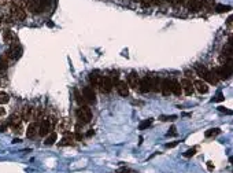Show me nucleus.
<instances>
[{"instance_id": "f257e3e1", "label": "nucleus", "mask_w": 233, "mask_h": 173, "mask_svg": "<svg viewBox=\"0 0 233 173\" xmlns=\"http://www.w3.org/2000/svg\"><path fill=\"white\" fill-rule=\"evenodd\" d=\"M55 122H56V120L52 118V117H48V118H45L41 121L40 127H39V135L40 136H47V135H49V133L52 132V129H54L55 127Z\"/></svg>"}, {"instance_id": "f03ea898", "label": "nucleus", "mask_w": 233, "mask_h": 173, "mask_svg": "<svg viewBox=\"0 0 233 173\" xmlns=\"http://www.w3.org/2000/svg\"><path fill=\"white\" fill-rule=\"evenodd\" d=\"M77 118L81 124H88L91 122L92 120V111H91L89 107L86 106H81L80 109L77 110Z\"/></svg>"}, {"instance_id": "7ed1b4c3", "label": "nucleus", "mask_w": 233, "mask_h": 173, "mask_svg": "<svg viewBox=\"0 0 233 173\" xmlns=\"http://www.w3.org/2000/svg\"><path fill=\"white\" fill-rule=\"evenodd\" d=\"M8 15L11 17L13 21H23V19L26 18V11L21 7H15V6H11V8H10V13Z\"/></svg>"}, {"instance_id": "20e7f679", "label": "nucleus", "mask_w": 233, "mask_h": 173, "mask_svg": "<svg viewBox=\"0 0 233 173\" xmlns=\"http://www.w3.org/2000/svg\"><path fill=\"white\" fill-rule=\"evenodd\" d=\"M22 56V48L17 44H13L11 48H10L7 52H6V58H8V59H19Z\"/></svg>"}, {"instance_id": "39448f33", "label": "nucleus", "mask_w": 233, "mask_h": 173, "mask_svg": "<svg viewBox=\"0 0 233 173\" xmlns=\"http://www.w3.org/2000/svg\"><path fill=\"white\" fill-rule=\"evenodd\" d=\"M82 98H84V100L88 102V103H95V102H96V95H95V92H93V88L84 86V88H82Z\"/></svg>"}, {"instance_id": "423d86ee", "label": "nucleus", "mask_w": 233, "mask_h": 173, "mask_svg": "<svg viewBox=\"0 0 233 173\" xmlns=\"http://www.w3.org/2000/svg\"><path fill=\"white\" fill-rule=\"evenodd\" d=\"M139 89L141 94H147V92H151V77L149 76H145L140 80L139 82Z\"/></svg>"}, {"instance_id": "0eeeda50", "label": "nucleus", "mask_w": 233, "mask_h": 173, "mask_svg": "<svg viewBox=\"0 0 233 173\" xmlns=\"http://www.w3.org/2000/svg\"><path fill=\"white\" fill-rule=\"evenodd\" d=\"M215 73H217V77L221 78V80H229L232 76V70H229L224 65V66H220V68L215 69Z\"/></svg>"}, {"instance_id": "6e6552de", "label": "nucleus", "mask_w": 233, "mask_h": 173, "mask_svg": "<svg viewBox=\"0 0 233 173\" xmlns=\"http://www.w3.org/2000/svg\"><path fill=\"white\" fill-rule=\"evenodd\" d=\"M26 8L30 14H39L43 11V8L40 7V4L36 0H26Z\"/></svg>"}, {"instance_id": "1a4fd4ad", "label": "nucleus", "mask_w": 233, "mask_h": 173, "mask_svg": "<svg viewBox=\"0 0 233 173\" xmlns=\"http://www.w3.org/2000/svg\"><path fill=\"white\" fill-rule=\"evenodd\" d=\"M181 88H182V91L185 92V95H192L193 91H195V88H193V84L192 81L189 80V78H184L182 81H181Z\"/></svg>"}, {"instance_id": "9d476101", "label": "nucleus", "mask_w": 233, "mask_h": 173, "mask_svg": "<svg viewBox=\"0 0 233 173\" xmlns=\"http://www.w3.org/2000/svg\"><path fill=\"white\" fill-rule=\"evenodd\" d=\"M139 82H140V78H139V74L136 73V72H132L128 76V86L137 89L139 88Z\"/></svg>"}, {"instance_id": "9b49d317", "label": "nucleus", "mask_w": 233, "mask_h": 173, "mask_svg": "<svg viewBox=\"0 0 233 173\" xmlns=\"http://www.w3.org/2000/svg\"><path fill=\"white\" fill-rule=\"evenodd\" d=\"M161 92L162 95L165 96H169L171 94V80L169 78H165L161 81Z\"/></svg>"}, {"instance_id": "f8f14e48", "label": "nucleus", "mask_w": 233, "mask_h": 173, "mask_svg": "<svg viewBox=\"0 0 233 173\" xmlns=\"http://www.w3.org/2000/svg\"><path fill=\"white\" fill-rule=\"evenodd\" d=\"M112 81H111V78H108V77H103V80H102V84H100V91L103 92V94H108V92L112 89Z\"/></svg>"}, {"instance_id": "ddd939ff", "label": "nucleus", "mask_w": 233, "mask_h": 173, "mask_svg": "<svg viewBox=\"0 0 233 173\" xmlns=\"http://www.w3.org/2000/svg\"><path fill=\"white\" fill-rule=\"evenodd\" d=\"M7 124H8L11 128H15V127H19V125H22V117L19 115V114H11L10 115L8 121H7Z\"/></svg>"}, {"instance_id": "4468645a", "label": "nucleus", "mask_w": 233, "mask_h": 173, "mask_svg": "<svg viewBox=\"0 0 233 173\" xmlns=\"http://www.w3.org/2000/svg\"><path fill=\"white\" fill-rule=\"evenodd\" d=\"M193 88L196 89L199 94H207L208 92V85L203 80H196L193 82Z\"/></svg>"}, {"instance_id": "2eb2a0df", "label": "nucleus", "mask_w": 233, "mask_h": 173, "mask_svg": "<svg viewBox=\"0 0 233 173\" xmlns=\"http://www.w3.org/2000/svg\"><path fill=\"white\" fill-rule=\"evenodd\" d=\"M22 118L25 121H32L34 120V107L32 106H25L23 107V113H22Z\"/></svg>"}, {"instance_id": "dca6fc26", "label": "nucleus", "mask_w": 233, "mask_h": 173, "mask_svg": "<svg viewBox=\"0 0 233 173\" xmlns=\"http://www.w3.org/2000/svg\"><path fill=\"white\" fill-rule=\"evenodd\" d=\"M3 40H4V43L10 44V46L15 44V34L13 33V30H10V29H6L4 32H3Z\"/></svg>"}, {"instance_id": "f3484780", "label": "nucleus", "mask_w": 233, "mask_h": 173, "mask_svg": "<svg viewBox=\"0 0 233 173\" xmlns=\"http://www.w3.org/2000/svg\"><path fill=\"white\" fill-rule=\"evenodd\" d=\"M116 91L121 96H128L129 95V86L125 81H118L116 82Z\"/></svg>"}, {"instance_id": "a211bd4d", "label": "nucleus", "mask_w": 233, "mask_h": 173, "mask_svg": "<svg viewBox=\"0 0 233 173\" xmlns=\"http://www.w3.org/2000/svg\"><path fill=\"white\" fill-rule=\"evenodd\" d=\"M39 133V124L37 122H32L29 127H27V131H26V136L29 139H33V137L37 136Z\"/></svg>"}, {"instance_id": "6ab92c4d", "label": "nucleus", "mask_w": 233, "mask_h": 173, "mask_svg": "<svg viewBox=\"0 0 233 173\" xmlns=\"http://www.w3.org/2000/svg\"><path fill=\"white\" fill-rule=\"evenodd\" d=\"M208 69L206 68V66H203V65H196V73L197 76L200 78H203L204 81H207L208 80Z\"/></svg>"}, {"instance_id": "aec40b11", "label": "nucleus", "mask_w": 233, "mask_h": 173, "mask_svg": "<svg viewBox=\"0 0 233 173\" xmlns=\"http://www.w3.org/2000/svg\"><path fill=\"white\" fill-rule=\"evenodd\" d=\"M151 91L154 92L161 91V80H159V77H151Z\"/></svg>"}, {"instance_id": "412c9836", "label": "nucleus", "mask_w": 233, "mask_h": 173, "mask_svg": "<svg viewBox=\"0 0 233 173\" xmlns=\"http://www.w3.org/2000/svg\"><path fill=\"white\" fill-rule=\"evenodd\" d=\"M181 92H182V88H181V85H180V82L173 80V81H171V94L180 96L181 95Z\"/></svg>"}, {"instance_id": "4be33fe9", "label": "nucleus", "mask_w": 233, "mask_h": 173, "mask_svg": "<svg viewBox=\"0 0 233 173\" xmlns=\"http://www.w3.org/2000/svg\"><path fill=\"white\" fill-rule=\"evenodd\" d=\"M56 139H58V135H56V132H51L49 135H47V139H45L44 144H45V146H52L55 141H56Z\"/></svg>"}, {"instance_id": "5701e85b", "label": "nucleus", "mask_w": 233, "mask_h": 173, "mask_svg": "<svg viewBox=\"0 0 233 173\" xmlns=\"http://www.w3.org/2000/svg\"><path fill=\"white\" fill-rule=\"evenodd\" d=\"M74 144V137L72 136V135H67V136H65L60 140V143H59V146H62V147H65V146H73Z\"/></svg>"}, {"instance_id": "b1692460", "label": "nucleus", "mask_w": 233, "mask_h": 173, "mask_svg": "<svg viewBox=\"0 0 233 173\" xmlns=\"http://www.w3.org/2000/svg\"><path fill=\"white\" fill-rule=\"evenodd\" d=\"M89 80H91V82L93 84V86H100L103 77H100V76H99V74H96V73H92L89 76Z\"/></svg>"}, {"instance_id": "393cba45", "label": "nucleus", "mask_w": 233, "mask_h": 173, "mask_svg": "<svg viewBox=\"0 0 233 173\" xmlns=\"http://www.w3.org/2000/svg\"><path fill=\"white\" fill-rule=\"evenodd\" d=\"M218 80H220V78L217 77V73H215V69L214 70H210V72H208V80H207V81L210 82V84H218Z\"/></svg>"}, {"instance_id": "a878e982", "label": "nucleus", "mask_w": 233, "mask_h": 173, "mask_svg": "<svg viewBox=\"0 0 233 173\" xmlns=\"http://www.w3.org/2000/svg\"><path fill=\"white\" fill-rule=\"evenodd\" d=\"M220 133H221V129H220V128H213V129H208V131H206L204 136H206V137H213V136H217V135H220Z\"/></svg>"}, {"instance_id": "bb28decb", "label": "nucleus", "mask_w": 233, "mask_h": 173, "mask_svg": "<svg viewBox=\"0 0 233 173\" xmlns=\"http://www.w3.org/2000/svg\"><path fill=\"white\" fill-rule=\"evenodd\" d=\"M74 96H76L77 103H78L80 106H84V105H85V100H84V98H82V95L80 94V91H78V89H74Z\"/></svg>"}, {"instance_id": "cd10ccee", "label": "nucleus", "mask_w": 233, "mask_h": 173, "mask_svg": "<svg viewBox=\"0 0 233 173\" xmlns=\"http://www.w3.org/2000/svg\"><path fill=\"white\" fill-rule=\"evenodd\" d=\"M152 124V120L151 118H148V120H144V121H141L140 122V125H139V129L140 131H144V129H147L149 125Z\"/></svg>"}, {"instance_id": "c85d7f7f", "label": "nucleus", "mask_w": 233, "mask_h": 173, "mask_svg": "<svg viewBox=\"0 0 233 173\" xmlns=\"http://www.w3.org/2000/svg\"><path fill=\"white\" fill-rule=\"evenodd\" d=\"M215 8H217V13H229V11H230V10H232V7H230V6H222V4H218L217 6V7H215Z\"/></svg>"}, {"instance_id": "c756f323", "label": "nucleus", "mask_w": 233, "mask_h": 173, "mask_svg": "<svg viewBox=\"0 0 233 173\" xmlns=\"http://www.w3.org/2000/svg\"><path fill=\"white\" fill-rule=\"evenodd\" d=\"M215 6V0H203V7L207 10H213Z\"/></svg>"}, {"instance_id": "7c9ffc66", "label": "nucleus", "mask_w": 233, "mask_h": 173, "mask_svg": "<svg viewBox=\"0 0 233 173\" xmlns=\"http://www.w3.org/2000/svg\"><path fill=\"white\" fill-rule=\"evenodd\" d=\"M7 70V59L4 56H0V73H4Z\"/></svg>"}, {"instance_id": "2f4dec72", "label": "nucleus", "mask_w": 233, "mask_h": 173, "mask_svg": "<svg viewBox=\"0 0 233 173\" xmlns=\"http://www.w3.org/2000/svg\"><path fill=\"white\" fill-rule=\"evenodd\" d=\"M13 6L15 7H21V8H25L26 7V0H11Z\"/></svg>"}, {"instance_id": "473e14b6", "label": "nucleus", "mask_w": 233, "mask_h": 173, "mask_svg": "<svg viewBox=\"0 0 233 173\" xmlns=\"http://www.w3.org/2000/svg\"><path fill=\"white\" fill-rule=\"evenodd\" d=\"M8 100H10L8 94H6V92H0V105L8 103Z\"/></svg>"}, {"instance_id": "72a5a7b5", "label": "nucleus", "mask_w": 233, "mask_h": 173, "mask_svg": "<svg viewBox=\"0 0 233 173\" xmlns=\"http://www.w3.org/2000/svg\"><path fill=\"white\" fill-rule=\"evenodd\" d=\"M11 0H0V8H6V10H10L11 8Z\"/></svg>"}, {"instance_id": "f704fd0d", "label": "nucleus", "mask_w": 233, "mask_h": 173, "mask_svg": "<svg viewBox=\"0 0 233 173\" xmlns=\"http://www.w3.org/2000/svg\"><path fill=\"white\" fill-rule=\"evenodd\" d=\"M195 154H196V147H192V148H189V150L185 151L184 157H185V158H191V157H193Z\"/></svg>"}, {"instance_id": "c9c22d12", "label": "nucleus", "mask_w": 233, "mask_h": 173, "mask_svg": "<svg viewBox=\"0 0 233 173\" xmlns=\"http://www.w3.org/2000/svg\"><path fill=\"white\" fill-rule=\"evenodd\" d=\"M116 173H137L136 170H132V169H129V168H119V169H116Z\"/></svg>"}, {"instance_id": "e433bc0d", "label": "nucleus", "mask_w": 233, "mask_h": 173, "mask_svg": "<svg viewBox=\"0 0 233 173\" xmlns=\"http://www.w3.org/2000/svg\"><path fill=\"white\" fill-rule=\"evenodd\" d=\"M175 118H177V115H161L159 117V120H162V121H174Z\"/></svg>"}, {"instance_id": "4c0bfd02", "label": "nucleus", "mask_w": 233, "mask_h": 173, "mask_svg": "<svg viewBox=\"0 0 233 173\" xmlns=\"http://www.w3.org/2000/svg\"><path fill=\"white\" fill-rule=\"evenodd\" d=\"M37 3L40 4L41 8H45V7H48L49 3H51V0H36Z\"/></svg>"}, {"instance_id": "58836bf2", "label": "nucleus", "mask_w": 233, "mask_h": 173, "mask_svg": "<svg viewBox=\"0 0 233 173\" xmlns=\"http://www.w3.org/2000/svg\"><path fill=\"white\" fill-rule=\"evenodd\" d=\"M222 100H225V96L222 95V92H218V94H217V96H215V98L211 100V102H222Z\"/></svg>"}, {"instance_id": "ea45409f", "label": "nucleus", "mask_w": 233, "mask_h": 173, "mask_svg": "<svg viewBox=\"0 0 233 173\" xmlns=\"http://www.w3.org/2000/svg\"><path fill=\"white\" fill-rule=\"evenodd\" d=\"M141 4H143L144 7H149V6L154 4V0H141Z\"/></svg>"}, {"instance_id": "a19ab883", "label": "nucleus", "mask_w": 233, "mask_h": 173, "mask_svg": "<svg viewBox=\"0 0 233 173\" xmlns=\"http://www.w3.org/2000/svg\"><path fill=\"white\" fill-rule=\"evenodd\" d=\"M167 136H177V132H175V127L170 128V132H167Z\"/></svg>"}, {"instance_id": "79ce46f5", "label": "nucleus", "mask_w": 233, "mask_h": 173, "mask_svg": "<svg viewBox=\"0 0 233 173\" xmlns=\"http://www.w3.org/2000/svg\"><path fill=\"white\" fill-rule=\"evenodd\" d=\"M177 144H178V141H171V143H167L165 147L166 148H173V147H175Z\"/></svg>"}, {"instance_id": "37998d69", "label": "nucleus", "mask_w": 233, "mask_h": 173, "mask_svg": "<svg viewBox=\"0 0 233 173\" xmlns=\"http://www.w3.org/2000/svg\"><path fill=\"white\" fill-rule=\"evenodd\" d=\"M7 127H8V124H7V122L0 124V132H4L6 129H7Z\"/></svg>"}, {"instance_id": "c03bdc74", "label": "nucleus", "mask_w": 233, "mask_h": 173, "mask_svg": "<svg viewBox=\"0 0 233 173\" xmlns=\"http://www.w3.org/2000/svg\"><path fill=\"white\" fill-rule=\"evenodd\" d=\"M218 110H220V111H222V113L232 114V111H230V110H228V109H226V107H218Z\"/></svg>"}, {"instance_id": "a18cd8bd", "label": "nucleus", "mask_w": 233, "mask_h": 173, "mask_svg": "<svg viewBox=\"0 0 233 173\" xmlns=\"http://www.w3.org/2000/svg\"><path fill=\"white\" fill-rule=\"evenodd\" d=\"M207 168H208V170H210V172H213V170H214V165H213V162H211V161H208V162H207Z\"/></svg>"}, {"instance_id": "49530a36", "label": "nucleus", "mask_w": 233, "mask_h": 173, "mask_svg": "<svg viewBox=\"0 0 233 173\" xmlns=\"http://www.w3.org/2000/svg\"><path fill=\"white\" fill-rule=\"evenodd\" d=\"M93 133H95V131H93V129H89V131L86 132V136H88V137H91V136H92V135H93Z\"/></svg>"}, {"instance_id": "de8ad7c7", "label": "nucleus", "mask_w": 233, "mask_h": 173, "mask_svg": "<svg viewBox=\"0 0 233 173\" xmlns=\"http://www.w3.org/2000/svg\"><path fill=\"white\" fill-rule=\"evenodd\" d=\"M226 23H228V26H229V27L232 26V17H229V18L226 19Z\"/></svg>"}, {"instance_id": "09e8293b", "label": "nucleus", "mask_w": 233, "mask_h": 173, "mask_svg": "<svg viewBox=\"0 0 233 173\" xmlns=\"http://www.w3.org/2000/svg\"><path fill=\"white\" fill-rule=\"evenodd\" d=\"M185 76H187V78H191V77H192V72L187 70V72H185Z\"/></svg>"}, {"instance_id": "8fccbe9b", "label": "nucleus", "mask_w": 233, "mask_h": 173, "mask_svg": "<svg viewBox=\"0 0 233 173\" xmlns=\"http://www.w3.org/2000/svg\"><path fill=\"white\" fill-rule=\"evenodd\" d=\"M163 1H166V0H154V3H155V4H162Z\"/></svg>"}, {"instance_id": "3c124183", "label": "nucleus", "mask_w": 233, "mask_h": 173, "mask_svg": "<svg viewBox=\"0 0 233 173\" xmlns=\"http://www.w3.org/2000/svg\"><path fill=\"white\" fill-rule=\"evenodd\" d=\"M4 114H6V110H4V109H1V107H0V117H3Z\"/></svg>"}, {"instance_id": "603ef678", "label": "nucleus", "mask_w": 233, "mask_h": 173, "mask_svg": "<svg viewBox=\"0 0 233 173\" xmlns=\"http://www.w3.org/2000/svg\"><path fill=\"white\" fill-rule=\"evenodd\" d=\"M181 4H184V6H187V3H188V0H178Z\"/></svg>"}, {"instance_id": "864d4df0", "label": "nucleus", "mask_w": 233, "mask_h": 173, "mask_svg": "<svg viewBox=\"0 0 233 173\" xmlns=\"http://www.w3.org/2000/svg\"><path fill=\"white\" fill-rule=\"evenodd\" d=\"M166 1H169V3H171V4H174V3L177 1V0H166Z\"/></svg>"}, {"instance_id": "5fc2aeb1", "label": "nucleus", "mask_w": 233, "mask_h": 173, "mask_svg": "<svg viewBox=\"0 0 233 173\" xmlns=\"http://www.w3.org/2000/svg\"><path fill=\"white\" fill-rule=\"evenodd\" d=\"M47 26H51V27H52V26H54V23H52V22H47Z\"/></svg>"}, {"instance_id": "6e6d98bb", "label": "nucleus", "mask_w": 233, "mask_h": 173, "mask_svg": "<svg viewBox=\"0 0 233 173\" xmlns=\"http://www.w3.org/2000/svg\"><path fill=\"white\" fill-rule=\"evenodd\" d=\"M19 141H21V140H19V139H14V140H13V143H19Z\"/></svg>"}, {"instance_id": "4d7b16f0", "label": "nucleus", "mask_w": 233, "mask_h": 173, "mask_svg": "<svg viewBox=\"0 0 233 173\" xmlns=\"http://www.w3.org/2000/svg\"><path fill=\"white\" fill-rule=\"evenodd\" d=\"M1 22H3V19H1V18H0V25H1Z\"/></svg>"}, {"instance_id": "13d9d810", "label": "nucleus", "mask_w": 233, "mask_h": 173, "mask_svg": "<svg viewBox=\"0 0 233 173\" xmlns=\"http://www.w3.org/2000/svg\"><path fill=\"white\" fill-rule=\"evenodd\" d=\"M136 1H141V0H136Z\"/></svg>"}]
</instances>
